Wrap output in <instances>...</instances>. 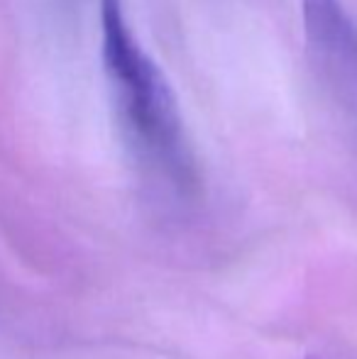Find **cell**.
Masks as SVG:
<instances>
[{"instance_id":"cell-1","label":"cell","mask_w":357,"mask_h":359,"mask_svg":"<svg viewBox=\"0 0 357 359\" xmlns=\"http://www.w3.org/2000/svg\"><path fill=\"white\" fill-rule=\"evenodd\" d=\"M100 52L133 142L174 184H191L194 161L177 95L130 29L123 0H100Z\"/></svg>"},{"instance_id":"cell-2","label":"cell","mask_w":357,"mask_h":359,"mask_svg":"<svg viewBox=\"0 0 357 359\" xmlns=\"http://www.w3.org/2000/svg\"><path fill=\"white\" fill-rule=\"evenodd\" d=\"M304 27L311 44L325 57H355L357 29L338 0H304Z\"/></svg>"}]
</instances>
